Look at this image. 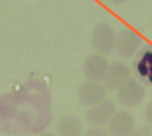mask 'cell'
Here are the masks:
<instances>
[{"label": "cell", "mask_w": 152, "mask_h": 136, "mask_svg": "<svg viewBox=\"0 0 152 136\" xmlns=\"http://www.w3.org/2000/svg\"><path fill=\"white\" fill-rule=\"evenodd\" d=\"M110 64L104 55L100 53L91 54L84 62L83 72L87 80L102 82L105 80Z\"/></svg>", "instance_id": "obj_5"}, {"label": "cell", "mask_w": 152, "mask_h": 136, "mask_svg": "<svg viewBox=\"0 0 152 136\" xmlns=\"http://www.w3.org/2000/svg\"><path fill=\"white\" fill-rule=\"evenodd\" d=\"M107 95V88L102 82L87 80L82 83L77 91L79 102L86 107H93L103 100Z\"/></svg>", "instance_id": "obj_3"}, {"label": "cell", "mask_w": 152, "mask_h": 136, "mask_svg": "<svg viewBox=\"0 0 152 136\" xmlns=\"http://www.w3.org/2000/svg\"><path fill=\"white\" fill-rule=\"evenodd\" d=\"M83 136H110V133L101 126H94L85 132Z\"/></svg>", "instance_id": "obj_12"}, {"label": "cell", "mask_w": 152, "mask_h": 136, "mask_svg": "<svg viewBox=\"0 0 152 136\" xmlns=\"http://www.w3.org/2000/svg\"><path fill=\"white\" fill-rule=\"evenodd\" d=\"M92 46L100 54H110L116 47L117 33L114 28L108 22L97 24L92 33Z\"/></svg>", "instance_id": "obj_1"}, {"label": "cell", "mask_w": 152, "mask_h": 136, "mask_svg": "<svg viewBox=\"0 0 152 136\" xmlns=\"http://www.w3.org/2000/svg\"><path fill=\"white\" fill-rule=\"evenodd\" d=\"M142 39L133 29L126 28L117 34L116 50L124 58H132L139 50Z\"/></svg>", "instance_id": "obj_4"}, {"label": "cell", "mask_w": 152, "mask_h": 136, "mask_svg": "<svg viewBox=\"0 0 152 136\" xmlns=\"http://www.w3.org/2000/svg\"><path fill=\"white\" fill-rule=\"evenodd\" d=\"M130 136H152V129L148 126H142L134 130Z\"/></svg>", "instance_id": "obj_13"}, {"label": "cell", "mask_w": 152, "mask_h": 136, "mask_svg": "<svg viewBox=\"0 0 152 136\" xmlns=\"http://www.w3.org/2000/svg\"><path fill=\"white\" fill-rule=\"evenodd\" d=\"M144 117L146 121L152 126V102H150L144 110Z\"/></svg>", "instance_id": "obj_14"}, {"label": "cell", "mask_w": 152, "mask_h": 136, "mask_svg": "<svg viewBox=\"0 0 152 136\" xmlns=\"http://www.w3.org/2000/svg\"><path fill=\"white\" fill-rule=\"evenodd\" d=\"M134 130V118L127 111H119L114 115L110 122V136H130Z\"/></svg>", "instance_id": "obj_8"}, {"label": "cell", "mask_w": 152, "mask_h": 136, "mask_svg": "<svg viewBox=\"0 0 152 136\" xmlns=\"http://www.w3.org/2000/svg\"><path fill=\"white\" fill-rule=\"evenodd\" d=\"M112 2H114L115 4H122L124 2H126V0H111Z\"/></svg>", "instance_id": "obj_16"}, {"label": "cell", "mask_w": 152, "mask_h": 136, "mask_svg": "<svg viewBox=\"0 0 152 136\" xmlns=\"http://www.w3.org/2000/svg\"><path fill=\"white\" fill-rule=\"evenodd\" d=\"M84 126L82 121L75 115L61 117L56 125L58 136H82Z\"/></svg>", "instance_id": "obj_9"}, {"label": "cell", "mask_w": 152, "mask_h": 136, "mask_svg": "<svg viewBox=\"0 0 152 136\" xmlns=\"http://www.w3.org/2000/svg\"><path fill=\"white\" fill-rule=\"evenodd\" d=\"M38 136H58L57 134H54V133H44L42 135Z\"/></svg>", "instance_id": "obj_15"}, {"label": "cell", "mask_w": 152, "mask_h": 136, "mask_svg": "<svg viewBox=\"0 0 152 136\" xmlns=\"http://www.w3.org/2000/svg\"><path fill=\"white\" fill-rule=\"evenodd\" d=\"M138 67L142 72L146 71L152 73V50H147L144 52L138 63Z\"/></svg>", "instance_id": "obj_11"}, {"label": "cell", "mask_w": 152, "mask_h": 136, "mask_svg": "<svg viewBox=\"0 0 152 136\" xmlns=\"http://www.w3.org/2000/svg\"><path fill=\"white\" fill-rule=\"evenodd\" d=\"M146 94L144 86L134 78H131L118 91L117 98L118 102L127 108L139 106Z\"/></svg>", "instance_id": "obj_2"}, {"label": "cell", "mask_w": 152, "mask_h": 136, "mask_svg": "<svg viewBox=\"0 0 152 136\" xmlns=\"http://www.w3.org/2000/svg\"><path fill=\"white\" fill-rule=\"evenodd\" d=\"M131 78V71L127 65L121 61H115L110 65L104 80L105 86L110 91H118Z\"/></svg>", "instance_id": "obj_7"}, {"label": "cell", "mask_w": 152, "mask_h": 136, "mask_svg": "<svg viewBox=\"0 0 152 136\" xmlns=\"http://www.w3.org/2000/svg\"><path fill=\"white\" fill-rule=\"evenodd\" d=\"M15 111L14 106L4 98H0V122L11 118Z\"/></svg>", "instance_id": "obj_10"}, {"label": "cell", "mask_w": 152, "mask_h": 136, "mask_svg": "<svg viewBox=\"0 0 152 136\" xmlns=\"http://www.w3.org/2000/svg\"><path fill=\"white\" fill-rule=\"evenodd\" d=\"M116 113L115 103L111 100L107 99L91 107L86 115V118L92 126L102 127L110 124Z\"/></svg>", "instance_id": "obj_6"}]
</instances>
